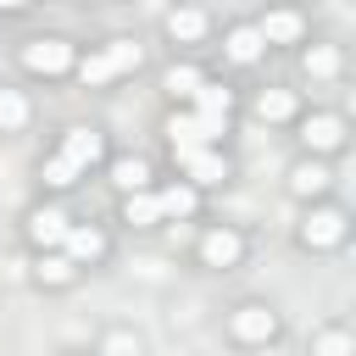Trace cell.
I'll return each mask as SVG.
<instances>
[{
    "label": "cell",
    "instance_id": "6da1fadb",
    "mask_svg": "<svg viewBox=\"0 0 356 356\" xmlns=\"http://www.w3.org/2000/svg\"><path fill=\"white\" fill-rule=\"evenodd\" d=\"M95 156H100V134H95V128H72V134H67V145L50 156L44 184H72V178H78V172H83Z\"/></svg>",
    "mask_w": 356,
    "mask_h": 356
},
{
    "label": "cell",
    "instance_id": "7a4b0ae2",
    "mask_svg": "<svg viewBox=\"0 0 356 356\" xmlns=\"http://www.w3.org/2000/svg\"><path fill=\"white\" fill-rule=\"evenodd\" d=\"M128 67H139V44H134V39H111L106 50H95V56L78 61V78H83V83H106V78H117V72H128Z\"/></svg>",
    "mask_w": 356,
    "mask_h": 356
},
{
    "label": "cell",
    "instance_id": "3957f363",
    "mask_svg": "<svg viewBox=\"0 0 356 356\" xmlns=\"http://www.w3.org/2000/svg\"><path fill=\"white\" fill-rule=\"evenodd\" d=\"M22 67H28V72H67V67H72V44H61V39H33V44L22 50Z\"/></svg>",
    "mask_w": 356,
    "mask_h": 356
},
{
    "label": "cell",
    "instance_id": "277c9868",
    "mask_svg": "<svg viewBox=\"0 0 356 356\" xmlns=\"http://www.w3.org/2000/svg\"><path fill=\"white\" fill-rule=\"evenodd\" d=\"M172 156H178V167H184L189 178H200V184H222V178H228V167H222V156H211L206 145H178Z\"/></svg>",
    "mask_w": 356,
    "mask_h": 356
},
{
    "label": "cell",
    "instance_id": "5b68a950",
    "mask_svg": "<svg viewBox=\"0 0 356 356\" xmlns=\"http://www.w3.org/2000/svg\"><path fill=\"white\" fill-rule=\"evenodd\" d=\"M167 134H172V150H178V145H211V139L222 134V122H211V117H172Z\"/></svg>",
    "mask_w": 356,
    "mask_h": 356
},
{
    "label": "cell",
    "instance_id": "8992f818",
    "mask_svg": "<svg viewBox=\"0 0 356 356\" xmlns=\"http://www.w3.org/2000/svg\"><path fill=\"white\" fill-rule=\"evenodd\" d=\"M300 239H306V245H317V250H328V245H339V239H345V217H339V211H312V217H306V228H300Z\"/></svg>",
    "mask_w": 356,
    "mask_h": 356
},
{
    "label": "cell",
    "instance_id": "52a82bcc",
    "mask_svg": "<svg viewBox=\"0 0 356 356\" xmlns=\"http://www.w3.org/2000/svg\"><path fill=\"white\" fill-rule=\"evenodd\" d=\"M273 328H278V323H273V312H267V306H239V312H234V334H239V339H250V345L273 339Z\"/></svg>",
    "mask_w": 356,
    "mask_h": 356
},
{
    "label": "cell",
    "instance_id": "ba28073f",
    "mask_svg": "<svg viewBox=\"0 0 356 356\" xmlns=\"http://www.w3.org/2000/svg\"><path fill=\"white\" fill-rule=\"evenodd\" d=\"M67 261H100L106 256V234L100 228H67Z\"/></svg>",
    "mask_w": 356,
    "mask_h": 356
},
{
    "label": "cell",
    "instance_id": "9c48e42d",
    "mask_svg": "<svg viewBox=\"0 0 356 356\" xmlns=\"http://www.w3.org/2000/svg\"><path fill=\"white\" fill-rule=\"evenodd\" d=\"M200 256H206L211 267H234V261H239V234H228V228L206 234V239H200Z\"/></svg>",
    "mask_w": 356,
    "mask_h": 356
},
{
    "label": "cell",
    "instance_id": "30bf717a",
    "mask_svg": "<svg viewBox=\"0 0 356 356\" xmlns=\"http://www.w3.org/2000/svg\"><path fill=\"white\" fill-rule=\"evenodd\" d=\"M300 139H306V145H312V150H334V145H339V139H345V122H339V117H312V122H306V134H300Z\"/></svg>",
    "mask_w": 356,
    "mask_h": 356
},
{
    "label": "cell",
    "instance_id": "8fae6325",
    "mask_svg": "<svg viewBox=\"0 0 356 356\" xmlns=\"http://www.w3.org/2000/svg\"><path fill=\"white\" fill-rule=\"evenodd\" d=\"M28 228H33V239H39V245H61V239H67V211L44 206V211H33V222H28Z\"/></svg>",
    "mask_w": 356,
    "mask_h": 356
},
{
    "label": "cell",
    "instance_id": "7c38bea8",
    "mask_svg": "<svg viewBox=\"0 0 356 356\" xmlns=\"http://www.w3.org/2000/svg\"><path fill=\"white\" fill-rule=\"evenodd\" d=\"M256 33H261V39H273V44H289V39H300V17H295V11H273Z\"/></svg>",
    "mask_w": 356,
    "mask_h": 356
},
{
    "label": "cell",
    "instance_id": "4fadbf2b",
    "mask_svg": "<svg viewBox=\"0 0 356 356\" xmlns=\"http://www.w3.org/2000/svg\"><path fill=\"white\" fill-rule=\"evenodd\" d=\"M289 189H295V195H317V189H328V167H317V161H300V167L289 172Z\"/></svg>",
    "mask_w": 356,
    "mask_h": 356
},
{
    "label": "cell",
    "instance_id": "5bb4252c",
    "mask_svg": "<svg viewBox=\"0 0 356 356\" xmlns=\"http://www.w3.org/2000/svg\"><path fill=\"white\" fill-rule=\"evenodd\" d=\"M128 222H134V228H150V222H161V200H156V195H139V189H128Z\"/></svg>",
    "mask_w": 356,
    "mask_h": 356
},
{
    "label": "cell",
    "instance_id": "9a60e30c",
    "mask_svg": "<svg viewBox=\"0 0 356 356\" xmlns=\"http://www.w3.org/2000/svg\"><path fill=\"white\" fill-rule=\"evenodd\" d=\"M261 44H267V39H261L256 28H234V33H228V56H234V61H256Z\"/></svg>",
    "mask_w": 356,
    "mask_h": 356
},
{
    "label": "cell",
    "instance_id": "2e32d148",
    "mask_svg": "<svg viewBox=\"0 0 356 356\" xmlns=\"http://www.w3.org/2000/svg\"><path fill=\"white\" fill-rule=\"evenodd\" d=\"M256 111H261L267 122H284V117L295 111V95H289V89H267V95L256 100Z\"/></svg>",
    "mask_w": 356,
    "mask_h": 356
},
{
    "label": "cell",
    "instance_id": "e0dca14e",
    "mask_svg": "<svg viewBox=\"0 0 356 356\" xmlns=\"http://www.w3.org/2000/svg\"><path fill=\"white\" fill-rule=\"evenodd\" d=\"M156 200H161V217H189V211H195V189H184V184L161 189Z\"/></svg>",
    "mask_w": 356,
    "mask_h": 356
},
{
    "label": "cell",
    "instance_id": "ac0fdd59",
    "mask_svg": "<svg viewBox=\"0 0 356 356\" xmlns=\"http://www.w3.org/2000/svg\"><path fill=\"white\" fill-rule=\"evenodd\" d=\"M167 33H172V39H200V33H206V17H200V11H172V17H167Z\"/></svg>",
    "mask_w": 356,
    "mask_h": 356
},
{
    "label": "cell",
    "instance_id": "d6986e66",
    "mask_svg": "<svg viewBox=\"0 0 356 356\" xmlns=\"http://www.w3.org/2000/svg\"><path fill=\"white\" fill-rule=\"evenodd\" d=\"M195 100H200V117H211V122H222V117H228V89L200 83V89H195Z\"/></svg>",
    "mask_w": 356,
    "mask_h": 356
},
{
    "label": "cell",
    "instance_id": "ffe728a7",
    "mask_svg": "<svg viewBox=\"0 0 356 356\" xmlns=\"http://www.w3.org/2000/svg\"><path fill=\"white\" fill-rule=\"evenodd\" d=\"M28 122V100L17 89H0V128H22Z\"/></svg>",
    "mask_w": 356,
    "mask_h": 356
},
{
    "label": "cell",
    "instance_id": "44dd1931",
    "mask_svg": "<svg viewBox=\"0 0 356 356\" xmlns=\"http://www.w3.org/2000/svg\"><path fill=\"white\" fill-rule=\"evenodd\" d=\"M306 72H312V78H334V72H339V50H334V44H317V50L306 56Z\"/></svg>",
    "mask_w": 356,
    "mask_h": 356
},
{
    "label": "cell",
    "instance_id": "7402d4cb",
    "mask_svg": "<svg viewBox=\"0 0 356 356\" xmlns=\"http://www.w3.org/2000/svg\"><path fill=\"white\" fill-rule=\"evenodd\" d=\"M111 178H117L122 189H139V184H145V161H139V156H122V161L111 167Z\"/></svg>",
    "mask_w": 356,
    "mask_h": 356
},
{
    "label": "cell",
    "instance_id": "603a6c76",
    "mask_svg": "<svg viewBox=\"0 0 356 356\" xmlns=\"http://www.w3.org/2000/svg\"><path fill=\"white\" fill-rule=\"evenodd\" d=\"M312 356H350V334H339V328H328V334H317V345H312Z\"/></svg>",
    "mask_w": 356,
    "mask_h": 356
},
{
    "label": "cell",
    "instance_id": "cb8c5ba5",
    "mask_svg": "<svg viewBox=\"0 0 356 356\" xmlns=\"http://www.w3.org/2000/svg\"><path fill=\"white\" fill-rule=\"evenodd\" d=\"M167 89H172V95H195V89H200V72H195V67H172V72H167Z\"/></svg>",
    "mask_w": 356,
    "mask_h": 356
},
{
    "label": "cell",
    "instance_id": "d4e9b609",
    "mask_svg": "<svg viewBox=\"0 0 356 356\" xmlns=\"http://www.w3.org/2000/svg\"><path fill=\"white\" fill-rule=\"evenodd\" d=\"M39 278H44V284H67V278H72V261H67V256H44V261H39Z\"/></svg>",
    "mask_w": 356,
    "mask_h": 356
},
{
    "label": "cell",
    "instance_id": "484cf974",
    "mask_svg": "<svg viewBox=\"0 0 356 356\" xmlns=\"http://www.w3.org/2000/svg\"><path fill=\"white\" fill-rule=\"evenodd\" d=\"M106 356H139V345H134L128 334H111V339H106Z\"/></svg>",
    "mask_w": 356,
    "mask_h": 356
},
{
    "label": "cell",
    "instance_id": "4316f807",
    "mask_svg": "<svg viewBox=\"0 0 356 356\" xmlns=\"http://www.w3.org/2000/svg\"><path fill=\"white\" fill-rule=\"evenodd\" d=\"M0 6H28V0H0Z\"/></svg>",
    "mask_w": 356,
    "mask_h": 356
}]
</instances>
